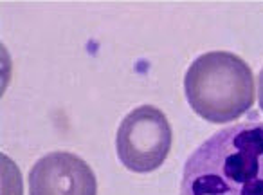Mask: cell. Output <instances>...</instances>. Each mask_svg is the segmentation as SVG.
<instances>
[{
	"label": "cell",
	"instance_id": "obj_1",
	"mask_svg": "<svg viewBox=\"0 0 263 195\" xmlns=\"http://www.w3.org/2000/svg\"><path fill=\"white\" fill-rule=\"evenodd\" d=\"M180 195H263V121L222 129L187 157Z\"/></svg>",
	"mask_w": 263,
	"mask_h": 195
},
{
	"label": "cell",
	"instance_id": "obj_2",
	"mask_svg": "<svg viewBox=\"0 0 263 195\" xmlns=\"http://www.w3.org/2000/svg\"><path fill=\"white\" fill-rule=\"evenodd\" d=\"M190 107L209 123H231L254 103L252 70L240 56L213 51L198 56L184 80Z\"/></svg>",
	"mask_w": 263,
	"mask_h": 195
},
{
	"label": "cell",
	"instance_id": "obj_3",
	"mask_svg": "<svg viewBox=\"0 0 263 195\" xmlns=\"http://www.w3.org/2000/svg\"><path fill=\"white\" fill-rule=\"evenodd\" d=\"M172 139V127L164 112L152 105H143L134 109L119 125L116 137L117 157L132 172H154L168 157Z\"/></svg>",
	"mask_w": 263,
	"mask_h": 195
},
{
	"label": "cell",
	"instance_id": "obj_4",
	"mask_svg": "<svg viewBox=\"0 0 263 195\" xmlns=\"http://www.w3.org/2000/svg\"><path fill=\"white\" fill-rule=\"evenodd\" d=\"M31 195H98L92 168L70 152H52L29 172Z\"/></svg>",
	"mask_w": 263,
	"mask_h": 195
},
{
	"label": "cell",
	"instance_id": "obj_5",
	"mask_svg": "<svg viewBox=\"0 0 263 195\" xmlns=\"http://www.w3.org/2000/svg\"><path fill=\"white\" fill-rule=\"evenodd\" d=\"M258 98H259V109L263 111V69L258 78Z\"/></svg>",
	"mask_w": 263,
	"mask_h": 195
}]
</instances>
